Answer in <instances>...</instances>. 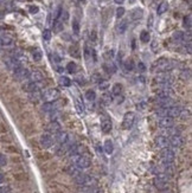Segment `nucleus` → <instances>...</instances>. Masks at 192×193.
I'll list each match as a JSON object with an SVG mask.
<instances>
[{
	"label": "nucleus",
	"mask_w": 192,
	"mask_h": 193,
	"mask_svg": "<svg viewBox=\"0 0 192 193\" xmlns=\"http://www.w3.org/2000/svg\"><path fill=\"white\" fill-rule=\"evenodd\" d=\"M85 98L88 99V101H95V98H96V92L94 91V90H91V89H89V90H87L85 91Z\"/></svg>",
	"instance_id": "nucleus-29"
},
{
	"label": "nucleus",
	"mask_w": 192,
	"mask_h": 193,
	"mask_svg": "<svg viewBox=\"0 0 192 193\" xmlns=\"http://www.w3.org/2000/svg\"><path fill=\"white\" fill-rule=\"evenodd\" d=\"M124 8L122 7V6H120V7H117L116 8V18H122L123 17V14H124Z\"/></svg>",
	"instance_id": "nucleus-39"
},
{
	"label": "nucleus",
	"mask_w": 192,
	"mask_h": 193,
	"mask_svg": "<svg viewBox=\"0 0 192 193\" xmlns=\"http://www.w3.org/2000/svg\"><path fill=\"white\" fill-rule=\"evenodd\" d=\"M14 44V39L9 34H0V49L11 47Z\"/></svg>",
	"instance_id": "nucleus-4"
},
{
	"label": "nucleus",
	"mask_w": 192,
	"mask_h": 193,
	"mask_svg": "<svg viewBox=\"0 0 192 193\" xmlns=\"http://www.w3.org/2000/svg\"><path fill=\"white\" fill-rule=\"evenodd\" d=\"M172 38L175 40V41H183L185 39V34L181 32V31H175L173 34H172Z\"/></svg>",
	"instance_id": "nucleus-26"
},
{
	"label": "nucleus",
	"mask_w": 192,
	"mask_h": 193,
	"mask_svg": "<svg viewBox=\"0 0 192 193\" xmlns=\"http://www.w3.org/2000/svg\"><path fill=\"white\" fill-rule=\"evenodd\" d=\"M63 27H64V25H63V21H60L59 19H57V20H53V31H55L56 33H58V32H62V31H63Z\"/></svg>",
	"instance_id": "nucleus-22"
},
{
	"label": "nucleus",
	"mask_w": 192,
	"mask_h": 193,
	"mask_svg": "<svg viewBox=\"0 0 192 193\" xmlns=\"http://www.w3.org/2000/svg\"><path fill=\"white\" fill-rule=\"evenodd\" d=\"M190 77H191V72H190V70L187 69V70H183V72H181V78L184 79V81H188L190 79Z\"/></svg>",
	"instance_id": "nucleus-38"
},
{
	"label": "nucleus",
	"mask_w": 192,
	"mask_h": 193,
	"mask_svg": "<svg viewBox=\"0 0 192 193\" xmlns=\"http://www.w3.org/2000/svg\"><path fill=\"white\" fill-rule=\"evenodd\" d=\"M168 144H171L173 148H179L183 144V137L180 135H172L168 140Z\"/></svg>",
	"instance_id": "nucleus-11"
},
{
	"label": "nucleus",
	"mask_w": 192,
	"mask_h": 193,
	"mask_svg": "<svg viewBox=\"0 0 192 193\" xmlns=\"http://www.w3.org/2000/svg\"><path fill=\"white\" fill-rule=\"evenodd\" d=\"M56 141H57V143L58 144H60V146H63V144H65L68 141H69V135H68V133L66 131H59V133H57L56 134Z\"/></svg>",
	"instance_id": "nucleus-13"
},
{
	"label": "nucleus",
	"mask_w": 192,
	"mask_h": 193,
	"mask_svg": "<svg viewBox=\"0 0 192 193\" xmlns=\"http://www.w3.org/2000/svg\"><path fill=\"white\" fill-rule=\"evenodd\" d=\"M1 31H2V28H1V27H0V33H1Z\"/></svg>",
	"instance_id": "nucleus-53"
},
{
	"label": "nucleus",
	"mask_w": 192,
	"mask_h": 193,
	"mask_svg": "<svg viewBox=\"0 0 192 193\" xmlns=\"http://www.w3.org/2000/svg\"><path fill=\"white\" fill-rule=\"evenodd\" d=\"M183 25H184V27L187 28V30L191 28V15L184 17V19H183Z\"/></svg>",
	"instance_id": "nucleus-34"
},
{
	"label": "nucleus",
	"mask_w": 192,
	"mask_h": 193,
	"mask_svg": "<svg viewBox=\"0 0 192 193\" xmlns=\"http://www.w3.org/2000/svg\"><path fill=\"white\" fill-rule=\"evenodd\" d=\"M167 8H168V4H167V1H161V2L159 4L158 8H156V13H158V15L164 14V13L167 11Z\"/></svg>",
	"instance_id": "nucleus-21"
},
{
	"label": "nucleus",
	"mask_w": 192,
	"mask_h": 193,
	"mask_svg": "<svg viewBox=\"0 0 192 193\" xmlns=\"http://www.w3.org/2000/svg\"><path fill=\"white\" fill-rule=\"evenodd\" d=\"M76 82H77L79 85H84V84H85V79H84L83 76H78V77H76Z\"/></svg>",
	"instance_id": "nucleus-42"
},
{
	"label": "nucleus",
	"mask_w": 192,
	"mask_h": 193,
	"mask_svg": "<svg viewBox=\"0 0 192 193\" xmlns=\"http://www.w3.org/2000/svg\"><path fill=\"white\" fill-rule=\"evenodd\" d=\"M43 38H44V40H50V39H51V31H50L49 28L44 30V32H43Z\"/></svg>",
	"instance_id": "nucleus-41"
},
{
	"label": "nucleus",
	"mask_w": 192,
	"mask_h": 193,
	"mask_svg": "<svg viewBox=\"0 0 192 193\" xmlns=\"http://www.w3.org/2000/svg\"><path fill=\"white\" fill-rule=\"evenodd\" d=\"M6 162H7V160H6L5 155L0 154V166H5V165H6Z\"/></svg>",
	"instance_id": "nucleus-44"
},
{
	"label": "nucleus",
	"mask_w": 192,
	"mask_h": 193,
	"mask_svg": "<svg viewBox=\"0 0 192 193\" xmlns=\"http://www.w3.org/2000/svg\"><path fill=\"white\" fill-rule=\"evenodd\" d=\"M13 75H14V77H15L17 79L23 81V79H25V78H28L30 71H28L26 67L20 66V67H18L17 70H14V71H13Z\"/></svg>",
	"instance_id": "nucleus-7"
},
{
	"label": "nucleus",
	"mask_w": 192,
	"mask_h": 193,
	"mask_svg": "<svg viewBox=\"0 0 192 193\" xmlns=\"http://www.w3.org/2000/svg\"><path fill=\"white\" fill-rule=\"evenodd\" d=\"M77 1H79V2H84L85 0H77Z\"/></svg>",
	"instance_id": "nucleus-52"
},
{
	"label": "nucleus",
	"mask_w": 192,
	"mask_h": 193,
	"mask_svg": "<svg viewBox=\"0 0 192 193\" xmlns=\"http://www.w3.org/2000/svg\"><path fill=\"white\" fill-rule=\"evenodd\" d=\"M24 89L27 91V92H36V91H39V85L38 83H34V82H28L27 84L24 85Z\"/></svg>",
	"instance_id": "nucleus-18"
},
{
	"label": "nucleus",
	"mask_w": 192,
	"mask_h": 193,
	"mask_svg": "<svg viewBox=\"0 0 192 193\" xmlns=\"http://www.w3.org/2000/svg\"><path fill=\"white\" fill-rule=\"evenodd\" d=\"M130 1H132V2H133V1H134V0H130Z\"/></svg>",
	"instance_id": "nucleus-54"
},
{
	"label": "nucleus",
	"mask_w": 192,
	"mask_h": 193,
	"mask_svg": "<svg viewBox=\"0 0 192 193\" xmlns=\"http://www.w3.org/2000/svg\"><path fill=\"white\" fill-rule=\"evenodd\" d=\"M127 27H128V22H127V20H122V21L117 25V32H119L120 34H123V33L126 32Z\"/></svg>",
	"instance_id": "nucleus-23"
},
{
	"label": "nucleus",
	"mask_w": 192,
	"mask_h": 193,
	"mask_svg": "<svg viewBox=\"0 0 192 193\" xmlns=\"http://www.w3.org/2000/svg\"><path fill=\"white\" fill-rule=\"evenodd\" d=\"M41 109H43V111H45V112H49V111L53 110V109H55V107H53L52 102H45V103L43 104Z\"/></svg>",
	"instance_id": "nucleus-33"
},
{
	"label": "nucleus",
	"mask_w": 192,
	"mask_h": 193,
	"mask_svg": "<svg viewBox=\"0 0 192 193\" xmlns=\"http://www.w3.org/2000/svg\"><path fill=\"white\" fill-rule=\"evenodd\" d=\"M52 142H53V140H52V136L50 134L45 133L40 136V146L43 148H50L52 146Z\"/></svg>",
	"instance_id": "nucleus-9"
},
{
	"label": "nucleus",
	"mask_w": 192,
	"mask_h": 193,
	"mask_svg": "<svg viewBox=\"0 0 192 193\" xmlns=\"http://www.w3.org/2000/svg\"><path fill=\"white\" fill-rule=\"evenodd\" d=\"M137 69H139L140 72H145V71H146V65H145L142 62H139V64H137Z\"/></svg>",
	"instance_id": "nucleus-43"
},
{
	"label": "nucleus",
	"mask_w": 192,
	"mask_h": 193,
	"mask_svg": "<svg viewBox=\"0 0 192 193\" xmlns=\"http://www.w3.org/2000/svg\"><path fill=\"white\" fill-rule=\"evenodd\" d=\"M4 57V50L2 49H0V59Z\"/></svg>",
	"instance_id": "nucleus-49"
},
{
	"label": "nucleus",
	"mask_w": 192,
	"mask_h": 193,
	"mask_svg": "<svg viewBox=\"0 0 192 193\" xmlns=\"http://www.w3.org/2000/svg\"><path fill=\"white\" fill-rule=\"evenodd\" d=\"M41 97L45 102H53L59 97V91L56 88H49L43 92Z\"/></svg>",
	"instance_id": "nucleus-1"
},
{
	"label": "nucleus",
	"mask_w": 192,
	"mask_h": 193,
	"mask_svg": "<svg viewBox=\"0 0 192 193\" xmlns=\"http://www.w3.org/2000/svg\"><path fill=\"white\" fill-rule=\"evenodd\" d=\"M59 83H60L63 86H70V85H71V79H70L69 77H66V76H62V77L59 78Z\"/></svg>",
	"instance_id": "nucleus-31"
},
{
	"label": "nucleus",
	"mask_w": 192,
	"mask_h": 193,
	"mask_svg": "<svg viewBox=\"0 0 192 193\" xmlns=\"http://www.w3.org/2000/svg\"><path fill=\"white\" fill-rule=\"evenodd\" d=\"M103 70H104L107 73L113 75V73L116 72V66H115V64H114L113 62L108 60V62H105V63L103 64Z\"/></svg>",
	"instance_id": "nucleus-16"
},
{
	"label": "nucleus",
	"mask_w": 192,
	"mask_h": 193,
	"mask_svg": "<svg viewBox=\"0 0 192 193\" xmlns=\"http://www.w3.org/2000/svg\"><path fill=\"white\" fill-rule=\"evenodd\" d=\"M111 128H113V124H111L110 118H108V117H105V116L102 117V118H101V129H102V131H103L104 134H108V133H110Z\"/></svg>",
	"instance_id": "nucleus-8"
},
{
	"label": "nucleus",
	"mask_w": 192,
	"mask_h": 193,
	"mask_svg": "<svg viewBox=\"0 0 192 193\" xmlns=\"http://www.w3.org/2000/svg\"><path fill=\"white\" fill-rule=\"evenodd\" d=\"M161 159H162V161H164L165 163L169 165V163H172V162L174 161L175 154H174V152H173L172 149H169V148H164L162 152H161Z\"/></svg>",
	"instance_id": "nucleus-3"
},
{
	"label": "nucleus",
	"mask_w": 192,
	"mask_h": 193,
	"mask_svg": "<svg viewBox=\"0 0 192 193\" xmlns=\"http://www.w3.org/2000/svg\"><path fill=\"white\" fill-rule=\"evenodd\" d=\"M28 79H30L31 82L39 83V82H41V81L44 79V76H43V73H41L39 70H33L32 72H30V75H28Z\"/></svg>",
	"instance_id": "nucleus-10"
},
{
	"label": "nucleus",
	"mask_w": 192,
	"mask_h": 193,
	"mask_svg": "<svg viewBox=\"0 0 192 193\" xmlns=\"http://www.w3.org/2000/svg\"><path fill=\"white\" fill-rule=\"evenodd\" d=\"M135 121V114L133 111H128L123 115V120H122V129L128 130L133 127Z\"/></svg>",
	"instance_id": "nucleus-2"
},
{
	"label": "nucleus",
	"mask_w": 192,
	"mask_h": 193,
	"mask_svg": "<svg viewBox=\"0 0 192 193\" xmlns=\"http://www.w3.org/2000/svg\"><path fill=\"white\" fill-rule=\"evenodd\" d=\"M155 144L159 148H161V149L167 148V146H168V139L166 136H164V135H159V136L155 137Z\"/></svg>",
	"instance_id": "nucleus-14"
},
{
	"label": "nucleus",
	"mask_w": 192,
	"mask_h": 193,
	"mask_svg": "<svg viewBox=\"0 0 192 193\" xmlns=\"http://www.w3.org/2000/svg\"><path fill=\"white\" fill-rule=\"evenodd\" d=\"M101 81H102V77H101L100 73H94V75L91 76V82H92V83H97V84H98Z\"/></svg>",
	"instance_id": "nucleus-37"
},
{
	"label": "nucleus",
	"mask_w": 192,
	"mask_h": 193,
	"mask_svg": "<svg viewBox=\"0 0 192 193\" xmlns=\"http://www.w3.org/2000/svg\"><path fill=\"white\" fill-rule=\"evenodd\" d=\"M108 86H109V83H108L107 81H104V79H102V81L98 83V88H100L101 90H105V89H108Z\"/></svg>",
	"instance_id": "nucleus-40"
},
{
	"label": "nucleus",
	"mask_w": 192,
	"mask_h": 193,
	"mask_svg": "<svg viewBox=\"0 0 192 193\" xmlns=\"http://www.w3.org/2000/svg\"><path fill=\"white\" fill-rule=\"evenodd\" d=\"M2 18H4V13L0 11V19H2Z\"/></svg>",
	"instance_id": "nucleus-51"
},
{
	"label": "nucleus",
	"mask_w": 192,
	"mask_h": 193,
	"mask_svg": "<svg viewBox=\"0 0 192 193\" xmlns=\"http://www.w3.org/2000/svg\"><path fill=\"white\" fill-rule=\"evenodd\" d=\"M2 180H4V176H2V174L0 173V182H2Z\"/></svg>",
	"instance_id": "nucleus-50"
},
{
	"label": "nucleus",
	"mask_w": 192,
	"mask_h": 193,
	"mask_svg": "<svg viewBox=\"0 0 192 193\" xmlns=\"http://www.w3.org/2000/svg\"><path fill=\"white\" fill-rule=\"evenodd\" d=\"M72 31L75 34H78L79 33V22L77 19H73L72 20Z\"/></svg>",
	"instance_id": "nucleus-35"
},
{
	"label": "nucleus",
	"mask_w": 192,
	"mask_h": 193,
	"mask_svg": "<svg viewBox=\"0 0 192 193\" xmlns=\"http://www.w3.org/2000/svg\"><path fill=\"white\" fill-rule=\"evenodd\" d=\"M32 57H33V59H34L36 62H39V60H41L43 53H41V51H40L39 49H36V50L32 52Z\"/></svg>",
	"instance_id": "nucleus-30"
},
{
	"label": "nucleus",
	"mask_w": 192,
	"mask_h": 193,
	"mask_svg": "<svg viewBox=\"0 0 192 193\" xmlns=\"http://www.w3.org/2000/svg\"><path fill=\"white\" fill-rule=\"evenodd\" d=\"M140 40H141L142 43H148V41L151 40V34H149V32L146 31V30L141 31V33H140Z\"/></svg>",
	"instance_id": "nucleus-24"
},
{
	"label": "nucleus",
	"mask_w": 192,
	"mask_h": 193,
	"mask_svg": "<svg viewBox=\"0 0 192 193\" xmlns=\"http://www.w3.org/2000/svg\"><path fill=\"white\" fill-rule=\"evenodd\" d=\"M75 165L77 166L78 169H85V168H89L90 165H91V161L88 156H83V155H79V157L76 160Z\"/></svg>",
	"instance_id": "nucleus-6"
},
{
	"label": "nucleus",
	"mask_w": 192,
	"mask_h": 193,
	"mask_svg": "<svg viewBox=\"0 0 192 193\" xmlns=\"http://www.w3.org/2000/svg\"><path fill=\"white\" fill-rule=\"evenodd\" d=\"M114 2H115V4H117V5H121V4H123V2H124V0H114Z\"/></svg>",
	"instance_id": "nucleus-48"
},
{
	"label": "nucleus",
	"mask_w": 192,
	"mask_h": 193,
	"mask_svg": "<svg viewBox=\"0 0 192 193\" xmlns=\"http://www.w3.org/2000/svg\"><path fill=\"white\" fill-rule=\"evenodd\" d=\"M111 101H113V96L110 95V94H108V92H105V94H103L102 95V102L104 103V104H110L111 103Z\"/></svg>",
	"instance_id": "nucleus-32"
},
{
	"label": "nucleus",
	"mask_w": 192,
	"mask_h": 193,
	"mask_svg": "<svg viewBox=\"0 0 192 193\" xmlns=\"http://www.w3.org/2000/svg\"><path fill=\"white\" fill-rule=\"evenodd\" d=\"M124 69H126L127 71H132V70L134 69V63H133L132 59H127V60L124 62Z\"/></svg>",
	"instance_id": "nucleus-36"
},
{
	"label": "nucleus",
	"mask_w": 192,
	"mask_h": 193,
	"mask_svg": "<svg viewBox=\"0 0 192 193\" xmlns=\"http://www.w3.org/2000/svg\"><path fill=\"white\" fill-rule=\"evenodd\" d=\"M39 11V8L37 7V6H30V12L32 13V14H34V13H37Z\"/></svg>",
	"instance_id": "nucleus-45"
},
{
	"label": "nucleus",
	"mask_w": 192,
	"mask_h": 193,
	"mask_svg": "<svg viewBox=\"0 0 192 193\" xmlns=\"http://www.w3.org/2000/svg\"><path fill=\"white\" fill-rule=\"evenodd\" d=\"M46 129L49 130V133L57 134V133L60 131V124H59L57 121H52V122H50V123L47 124V128H46Z\"/></svg>",
	"instance_id": "nucleus-17"
},
{
	"label": "nucleus",
	"mask_w": 192,
	"mask_h": 193,
	"mask_svg": "<svg viewBox=\"0 0 192 193\" xmlns=\"http://www.w3.org/2000/svg\"><path fill=\"white\" fill-rule=\"evenodd\" d=\"M173 105H175V104H174V101H173L171 97L161 98V99L159 101V107L162 108V109H168V108H171V107H173Z\"/></svg>",
	"instance_id": "nucleus-15"
},
{
	"label": "nucleus",
	"mask_w": 192,
	"mask_h": 193,
	"mask_svg": "<svg viewBox=\"0 0 192 193\" xmlns=\"http://www.w3.org/2000/svg\"><path fill=\"white\" fill-rule=\"evenodd\" d=\"M142 15H143V11L141 8H139V7L134 8L132 11V13H130V17H132L133 20H139V19L142 18Z\"/></svg>",
	"instance_id": "nucleus-20"
},
{
	"label": "nucleus",
	"mask_w": 192,
	"mask_h": 193,
	"mask_svg": "<svg viewBox=\"0 0 192 193\" xmlns=\"http://www.w3.org/2000/svg\"><path fill=\"white\" fill-rule=\"evenodd\" d=\"M66 71L69 72V73H75L76 71H77V65H76V63H73V62H70V63H68L66 64Z\"/></svg>",
	"instance_id": "nucleus-28"
},
{
	"label": "nucleus",
	"mask_w": 192,
	"mask_h": 193,
	"mask_svg": "<svg viewBox=\"0 0 192 193\" xmlns=\"http://www.w3.org/2000/svg\"><path fill=\"white\" fill-rule=\"evenodd\" d=\"M52 58H53V60H55L56 63H59V62H60V57H59V56H58L57 53H53Z\"/></svg>",
	"instance_id": "nucleus-47"
},
{
	"label": "nucleus",
	"mask_w": 192,
	"mask_h": 193,
	"mask_svg": "<svg viewBox=\"0 0 192 193\" xmlns=\"http://www.w3.org/2000/svg\"><path fill=\"white\" fill-rule=\"evenodd\" d=\"M103 149H104V152H105L107 154H109V155H110V154L114 152V144H113V141H111V140H109V139H107V140L104 141Z\"/></svg>",
	"instance_id": "nucleus-19"
},
{
	"label": "nucleus",
	"mask_w": 192,
	"mask_h": 193,
	"mask_svg": "<svg viewBox=\"0 0 192 193\" xmlns=\"http://www.w3.org/2000/svg\"><path fill=\"white\" fill-rule=\"evenodd\" d=\"M75 105H76V109H77V111L79 112V114H83L84 112V104H83V102L79 99V98H76L75 99Z\"/></svg>",
	"instance_id": "nucleus-27"
},
{
	"label": "nucleus",
	"mask_w": 192,
	"mask_h": 193,
	"mask_svg": "<svg viewBox=\"0 0 192 193\" xmlns=\"http://www.w3.org/2000/svg\"><path fill=\"white\" fill-rule=\"evenodd\" d=\"M158 124L160 128H164V129H168V128H173L174 126V120L169 116H164V117H160L159 121H158Z\"/></svg>",
	"instance_id": "nucleus-5"
},
{
	"label": "nucleus",
	"mask_w": 192,
	"mask_h": 193,
	"mask_svg": "<svg viewBox=\"0 0 192 193\" xmlns=\"http://www.w3.org/2000/svg\"><path fill=\"white\" fill-rule=\"evenodd\" d=\"M156 45H158V41H156V40H153V41H152V50H153V52H156V51H158Z\"/></svg>",
	"instance_id": "nucleus-46"
},
{
	"label": "nucleus",
	"mask_w": 192,
	"mask_h": 193,
	"mask_svg": "<svg viewBox=\"0 0 192 193\" xmlns=\"http://www.w3.org/2000/svg\"><path fill=\"white\" fill-rule=\"evenodd\" d=\"M181 110H183L181 107H179V105H173V107H171V108L167 109V116H169V117H172V118L178 117V116L181 115Z\"/></svg>",
	"instance_id": "nucleus-12"
},
{
	"label": "nucleus",
	"mask_w": 192,
	"mask_h": 193,
	"mask_svg": "<svg viewBox=\"0 0 192 193\" xmlns=\"http://www.w3.org/2000/svg\"><path fill=\"white\" fill-rule=\"evenodd\" d=\"M121 91H122V84L116 83V84H114V85H113V88H111V95L120 96Z\"/></svg>",
	"instance_id": "nucleus-25"
}]
</instances>
